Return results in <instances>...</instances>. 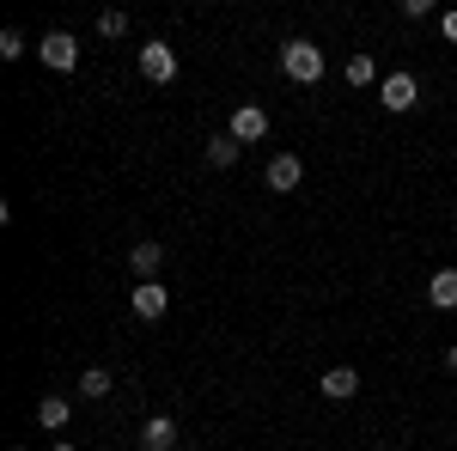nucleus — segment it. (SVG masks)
<instances>
[{"mask_svg": "<svg viewBox=\"0 0 457 451\" xmlns=\"http://www.w3.org/2000/svg\"><path fill=\"white\" fill-rule=\"evenodd\" d=\"M281 73L293 79V86H317V79H323V49H317L312 37L281 43Z\"/></svg>", "mask_w": 457, "mask_h": 451, "instance_id": "obj_1", "label": "nucleus"}, {"mask_svg": "<svg viewBox=\"0 0 457 451\" xmlns=\"http://www.w3.org/2000/svg\"><path fill=\"white\" fill-rule=\"evenodd\" d=\"M37 55H43V68L68 73V68H79V37L73 31H49L43 43H37Z\"/></svg>", "mask_w": 457, "mask_h": 451, "instance_id": "obj_2", "label": "nucleus"}, {"mask_svg": "<svg viewBox=\"0 0 457 451\" xmlns=\"http://www.w3.org/2000/svg\"><path fill=\"white\" fill-rule=\"evenodd\" d=\"M129 305H135V317H141V323H159V317L171 312V293H165V280H135Z\"/></svg>", "mask_w": 457, "mask_h": 451, "instance_id": "obj_3", "label": "nucleus"}, {"mask_svg": "<svg viewBox=\"0 0 457 451\" xmlns=\"http://www.w3.org/2000/svg\"><path fill=\"white\" fill-rule=\"evenodd\" d=\"M141 73L153 79V86H171V79H177V55H171V43H159V37H153V43H141Z\"/></svg>", "mask_w": 457, "mask_h": 451, "instance_id": "obj_4", "label": "nucleus"}, {"mask_svg": "<svg viewBox=\"0 0 457 451\" xmlns=\"http://www.w3.org/2000/svg\"><path fill=\"white\" fill-rule=\"evenodd\" d=\"M378 104L396 110V116H403V110H415V104H421V86H415V73H390L385 86H378Z\"/></svg>", "mask_w": 457, "mask_h": 451, "instance_id": "obj_5", "label": "nucleus"}, {"mask_svg": "<svg viewBox=\"0 0 457 451\" xmlns=\"http://www.w3.org/2000/svg\"><path fill=\"white\" fill-rule=\"evenodd\" d=\"M226 135L238 140V146L262 140V135H269V110H262V104H238V110H232V129H226Z\"/></svg>", "mask_w": 457, "mask_h": 451, "instance_id": "obj_6", "label": "nucleus"}, {"mask_svg": "<svg viewBox=\"0 0 457 451\" xmlns=\"http://www.w3.org/2000/svg\"><path fill=\"white\" fill-rule=\"evenodd\" d=\"M129 269L141 280H159V269H165V244H153V238H141L135 250H129Z\"/></svg>", "mask_w": 457, "mask_h": 451, "instance_id": "obj_7", "label": "nucleus"}, {"mask_svg": "<svg viewBox=\"0 0 457 451\" xmlns=\"http://www.w3.org/2000/svg\"><path fill=\"white\" fill-rule=\"evenodd\" d=\"M299 183H305V165H299V159H293V153H275V159H269V189H299Z\"/></svg>", "mask_w": 457, "mask_h": 451, "instance_id": "obj_8", "label": "nucleus"}, {"mask_svg": "<svg viewBox=\"0 0 457 451\" xmlns=\"http://www.w3.org/2000/svg\"><path fill=\"white\" fill-rule=\"evenodd\" d=\"M317 390H323V397H329V403H348L353 390H360V372H353V366H329V372H323V384H317Z\"/></svg>", "mask_w": 457, "mask_h": 451, "instance_id": "obj_9", "label": "nucleus"}, {"mask_svg": "<svg viewBox=\"0 0 457 451\" xmlns=\"http://www.w3.org/2000/svg\"><path fill=\"white\" fill-rule=\"evenodd\" d=\"M427 305L433 312H457V269H439V275L427 280Z\"/></svg>", "mask_w": 457, "mask_h": 451, "instance_id": "obj_10", "label": "nucleus"}, {"mask_svg": "<svg viewBox=\"0 0 457 451\" xmlns=\"http://www.w3.org/2000/svg\"><path fill=\"white\" fill-rule=\"evenodd\" d=\"M177 446V421L171 415H153L141 427V451H171Z\"/></svg>", "mask_w": 457, "mask_h": 451, "instance_id": "obj_11", "label": "nucleus"}, {"mask_svg": "<svg viewBox=\"0 0 457 451\" xmlns=\"http://www.w3.org/2000/svg\"><path fill=\"white\" fill-rule=\"evenodd\" d=\"M68 415H73L68 397H43V403H37V427H49V433H62V427H68Z\"/></svg>", "mask_w": 457, "mask_h": 451, "instance_id": "obj_12", "label": "nucleus"}, {"mask_svg": "<svg viewBox=\"0 0 457 451\" xmlns=\"http://www.w3.org/2000/svg\"><path fill=\"white\" fill-rule=\"evenodd\" d=\"M208 165H213V171H232V165H238V140H232V135H213L208 140Z\"/></svg>", "mask_w": 457, "mask_h": 451, "instance_id": "obj_13", "label": "nucleus"}, {"mask_svg": "<svg viewBox=\"0 0 457 451\" xmlns=\"http://www.w3.org/2000/svg\"><path fill=\"white\" fill-rule=\"evenodd\" d=\"M79 390H86V403H104L110 397V372L104 366H86V372H79Z\"/></svg>", "mask_w": 457, "mask_h": 451, "instance_id": "obj_14", "label": "nucleus"}, {"mask_svg": "<svg viewBox=\"0 0 457 451\" xmlns=\"http://www.w3.org/2000/svg\"><path fill=\"white\" fill-rule=\"evenodd\" d=\"M348 86H372V79H378V62H372V55H348Z\"/></svg>", "mask_w": 457, "mask_h": 451, "instance_id": "obj_15", "label": "nucleus"}, {"mask_svg": "<svg viewBox=\"0 0 457 451\" xmlns=\"http://www.w3.org/2000/svg\"><path fill=\"white\" fill-rule=\"evenodd\" d=\"M98 37H129V13H98Z\"/></svg>", "mask_w": 457, "mask_h": 451, "instance_id": "obj_16", "label": "nucleus"}, {"mask_svg": "<svg viewBox=\"0 0 457 451\" xmlns=\"http://www.w3.org/2000/svg\"><path fill=\"white\" fill-rule=\"evenodd\" d=\"M0 55L19 62V55H25V31H0Z\"/></svg>", "mask_w": 457, "mask_h": 451, "instance_id": "obj_17", "label": "nucleus"}, {"mask_svg": "<svg viewBox=\"0 0 457 451\" xmlns=\"http://www.w3.org/2000/svg\"><path fill=\"white\" fill-rule=\"evenodd\" d=\"M439 31H445V37H452V43H457V6H452V13H445V19H439Z\"/></svg>", "mask_w": 457, "mask_h": 451, "instance_id": "obj_18", "label": "nucleus"}, {"mask_svg": "<svg viewBox=\"0 0 457 451\" xmlns=\"http://www.w3.org/2000/svg\"><path fill=\"white\" fill-rule=\"evenodd\" d=\"M445 372H452V379H457V342L445 347Z\"/></svg>", "mask_w": 457, "mask_h": 451, "instance_id": "obj_19", "label": "nucleus"}, {"mask_svg": "<svg viewBox=\"0 0 457 451\" xmlns=\"http://www.w3.org/2000/svg\"><path fill=\"white\" fill-rule=\"evenodd\" d=\"M49 451H73V446H68V439H55V446H49Z\"/></svg>", "mask_w": 457, "mask_h": 451, "instance_id": "obj_20", "label": "nucleus"}, {"mask_svg": "<svg viewBox=\"0 0 457 451\" xmlns=\"http://www.w3.org/2000/svg\"><path fill=\"white\" fill-rule=\"evenodd\" d=\"M372 451H390V446H372Z\"/></svg>", "mask_w": 457, "mask_h": 451, "instance_id": "obj_21", "label": "nucleus"}, {"mask_svg": "<svg viewBox=\"0 0 457 451\" xmlns=\"http://www.w3.org/2000/svg\"><path fill=\"white\" fill-rule=\"evenodd\" d=\"M12 451H25V446H12Z\"/></svg>", "mask_w": 457, "mask_h": 451, "instance_id": "obj_22", "label": "nucleus"}]
</instances>
